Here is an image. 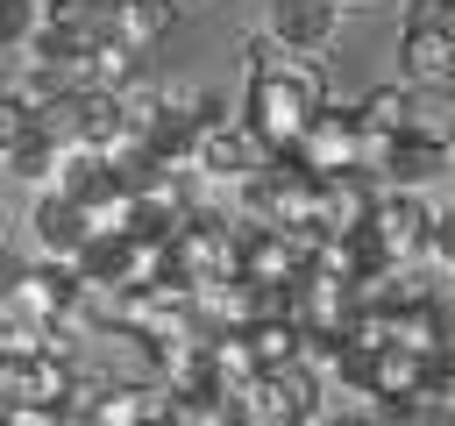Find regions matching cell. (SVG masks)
<instances>
[{
	"label": "cell",
	"mask_w": 455,
	"mask_h": 426,
	"mask_svg": "<svg viewBox=\"0 0 455 426\" xmlns=\"http://www.w3.org/2000/svg\"><path fill=\"white\" fill-rule=\"evenodd\" d=\"M242 220L249 227H277V234H320V178L299 170L291 156H270L242 185Z\"/></svg>",
	"instance_id": "2"
},
{
	"label": "cell",
	"mask_w": 455,
	"mask_h": 426,
	"mask_svg": "<svg viewBox=\"0 0 455 426\" xmlns=\"http://www.w3.org/2000/svg\"><path fill=\"white\" fill-rule=\"evenodd\" d=\"M384 185L370 170H348V178H327L320 185V234H363L370 213H377Z\"/></svg>",
	"instance_id": "8"
},
{
	"label": "cell",
	"mask_w": 455,
	"mask_h": 426,
	"mask_svg": "<svg viewBox=\"0 0 455 426\" xmlns=\"http://www.w3.org/2000/svg\"><path fill=\"white\" fill-rule=\"evenodd\" d=\"M28 135H36V106L7 85V92H0V156H7V149H21Z\"/></svg>",
	"instance_id": "20"
},
{
	"label": "cell",
	"mask_w": 455,
	"mask_h": 426,
	"mask_svg": "<svg viewBox=\"0 0 455 426\" xmlns=\"http://www.w3.org/2000/svg\"><path fill=\"white\" fill-rule=\"evenodd\" d=\"M355 128H363L370 142H398V135H405V85H370V92L355 99Z\"/></svg>",
	"instance_id": "14"
},
{
	"label": "cell",
	"mask_w": 455,
	"mask_h": 426,
	"mask_svg": "<svg viewBox=\"0 0 455 426\" xmlns=\"http://www.w3.org/2000/svg\"><path fill=\"white\" fill-rule=\"evenodd\" d=\"M50 28V0H0V50H28Z\"/></svg>",
	"instance_id": "18"
},
{
	"label": "cell",
	"mask_w": 455,
	"mask_h": 426,
	"mask_svg": "<svg viewBox=\"0 0 455 426\" xmlns=\"http://www.w3.org/2000/svg\"><path fill=\"white\" fill-rule=\"evenodd\" d=\"M291 163H299V170H313L320 185H327V178L363 170V128H355V106H320V114H313V128H306V142L291 149Z\"/></svg>",
	"instance_id": "3"
},
{
	"label": "cell",
	"mask_w": 455,
	"mask_h": 426,
	"mask_svg": "<svg viewBox=\"0 0 455 426\" xmlns=\"http://www.w3.org/2000/svg\"><path fill=\"white\" fill-rule=\"evenodd\" d=\"M434 170H441V149H419V142H391V163H384V192H419Z\"/></svg>",
	"instance_id": "17"
},
{
	"label": "cell",
	"mask_w": 455,
	"mask_h": 426,
	"mask_svg": "<svg viewBox=\"0 0 455 426\" xmlns=\"http://www.w3.org/2000/svg\"><path fill=\"white\" fill-rule=\"evenodd\" d=\"M320 426H377V419H370V412H327Z\"/></svg>",
	"instance_id": "22"
},
{
	"label": "cell",
	"mask_w": 455,
	"mask_h": 426,
	"mask_svg": "<svg viewBox=\"0 0 455 426\" xmlns=\"http://www.w3.org/2000/svg\"><path fill=\"white\" fill-rule=\"evenodd\" d=\"M28 227H36V248H43V263H78V256H85V241H92V227H85V206H71L64 192H36V206H28Z\"/></svg>",
	"instance_id": "5"
},
{
	"label": "cell",
	"mask_w": 455,
	"mask_h": 426,
	"mask_svg": "<svg viewBox=\"0 0 455 426\" xmlns=\"http://www.w3.org/2000/svg\"><path fill=\"white\" fill-rule=\"evenodd\" d=\"M7 170H14L21 185L50 192V185H57V170H64V149H57V142H43V135H28L21 149H7Z\"/></svg>",
	"instance_id": "16"
},
{
	"label": "cell",
	"mask_w": 455,
	"mask_h": 426,
	"mask_svg": "<svg viewBox=\"0 0 455 426\" xmlns=\"http://www.w3.org/2000/svg\"><path fill=\"white\" fill-rule=\"evenodd\" d=\"M398 64H405V85H455V36H405Z\"/></svg>",
	"instance_id": "12"
},
{
	"label": "cell",
	"mask_w": 455,
	"mask_h": 426,
	"mask_svg": "<svg viewBox=\"0 0 455 426\" xmlns=\"http://www.w3.org/2000/svg\"><path fill=\"white\" fill-rule=\"evenodd\" d=\"M427 256H434L441 270H455V206L434 213V241H427Z\"/></svg>",
	"instance_id": "21"
},
{
	"label": "cell",
	"mask_w": 455,
	"mask_h": 426,
	"mask_svg": "<svg viewBox=\"0 0 455 426\" xmlns=\"http://www.w3.org/2000/svg\"><path fill=\"white\" fill-rule=\"evenodd\" d=\"M171 21H178V7H171V0H121V7H107V36H114V43H128L135 57H142V50H156V43L171 36Z\"/></svg>",
	"instance_id": "10"
},
{
	"label": "cell",
	"mask_w": 455,
	"mask_h": 426,
	"mask_svg": "<svg viewBox=\"0 0 455 426\" xmlns=\"http://www.w3.org/2000/svg\"><path fill=\"white\" fill-rule=\"evenodd\" d=\"M419 426H455V419H419Z\"/></svg>",
	"instance_id": "24"
},
{
	"label": "cell",
	"mask_w": 455,
	"mask_h": 426,
	"mask_svg": "<svg viewBox=\"0 0 455 426\" xmlns=\"http://www.w3.org/2000/svg\"><path fill=\"white\" fill-rule=\"evenodd\" d=\"M419 419H455V355L427 376V390H419V405H412V426Z\"/></svg>",
	"instance_id": "19"
},
{
	"label": "cell",
	"mask_w": 455,
	"mask_h": 426,
	"mask_svg": "<svg viewBox=\"0 0 455 426\" xmlns=\"http://www.w3.org/2000/svg\"><path fill=\"white\" fill-rule=\"evenodd\" d=\"M171 7H178V14H185V7H206V0H171Z\"/></svg>",
	"instance_id": "23"
},
{
	"label": "cell",
	"mask_w": 455,
	"mask_h": 426,
	"mask_svg": "<svg viewBox=\"0 0 455 426\" xmlns=\"http://www.w3.org/2000/svg\"><path fill=\"white\" fill-rule=\"evenodd\" d=\"M370 241L384 248V263H419L434 241V206L419 192H384L370 213Z\"/></svg>",
	"instance_id": "4"
},
{
	"label": "cell",
	"mask_w": 455,
	"mask_h": 426,
	"mask_svg": "<svg viewBox=\"0 0 455 426\" xmlns=\"http://www.w3.org/2000/svg\"><path fill=\"white\" fill-rule=\"evenodd\" d=\"M249 334V355H256V369L270 376V369H291V362H306V334L291 327V320H256V327H242Z\"/></svg>",
	"instance_id": "13"
},
{
	"label": "cell",
	"mask_w": 455,
	"mask_h": 426,
	"mask_svg": "<svg viewBox=\"0 0 455 426\" xmlns=\"http://www.w3.org/2000/svg\"><path fill=\"white\" fill-rule=\"evenodd\" d=\"M263 163H270V149H263L242 121H220V128L199 142V156H192V170H199V178H228V185H249Z\"/></svg>",
	"instance_id": "6"
},
{
	"label": "cell",
	"mask_w": 455,
	"mask_h": 426,
	"mask_svg": "<svg viewBox=\"0 0 455 426\" xmlns=\"http://www.w3.org/2000/svg\"><path fill=\"white\" fill-rule=\"evenodd\" d=\"M50 7H71V0H50Z\"/></svg>",
	"instance_id": "25"
},
{
	"label": "cell",
	"mask_w": 455,
	"mask_h": 426,
	"mask_svg": "<svg viewBox=\"0 0 455 426\" xmlns=\"http://www.w3.org/2000/svg\"><path fill=\"white\" fill-rule=\"evenodd\" d=\"M85 85H92V92H128V85H142V57L107 36V43L85 57Z\"/></svg>",
	"instance_id": "15"
},
{
	"label": "cell",
	"mask_w": 455,
	"mask_h": 426,
	"mask_svg": "<svg viewBox=\"0 0 455 426\" xmlns=\"http://www.w3.org/2000/svg\"><path fill=\"white\" fill-rule=\"evenodd\" d=\"M377 426H384V419H377Z\"/></svg>",
	"instance_id": "26"
},
{
	"label": "cell",
	"mask_w": 455,
	"mask_h": 426,
	"mask_svg": "<svg viewBox=\"0 0 455 426\" xmlns=\"http://www.w3.org/2000/svg\"><path fill=\"white\" fill-rule=\"evenodd\" d=\"M327 92H334L327 57H291V50H277V57L249 78V92H242V128H249L270 156H291V149L306 142L313 114L334 106Z\"/></svg>",
	"instance_id": "1"
},
{
	"label": "cell",
	"mask_w": 455,
	"mask_h": 426,
	"mask_svg": "<svg viewBox=\"0 0 455 426\" xmlns=\"http://www.w3.org/2000/svg\"><path fill=\"white\" fill-rule=\"evenodd\" d=\"M398 142H419V149H441L455 142V85H405V135Z\"/></svg>",
	"instance_id": "9"
},
{
	"label": "cell",
	"mask_w": 455,
	"mask_h": 426,
	"mask_svg": "<svg viewBox=\"0 0 455 426\" xmlns=\"http://www.w3.org/2000/svg\"><path fill=\"white\" fill-rule=\"evenodd\" d=\"M391 348H405V355H419V362H448V320H441V305L427 298V305H405V312H391Z\"/></svg>",
	"instance_id": "11"
},
{
	"label": "cell",
	"mask_w": 455,
	"mask_h": 426,
	"mask_svg": "<svg viewBox=\"0 0 455 426\" xmlns=\"http://www.w3.org/2000/svg\"><path fill=\"white\" fill-rule=\"evenodd\" d=\"M334 21H341V0H270V36L291 57H320L334 43Z\"/></svg>",
	"instance_id": "7"
}]
</instances>
